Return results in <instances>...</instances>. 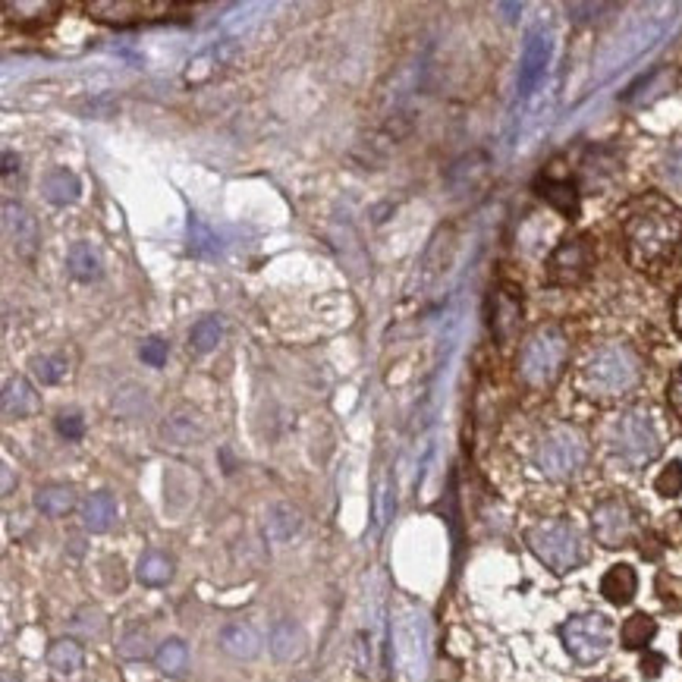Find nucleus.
<instances>
[{
    "label": "nucleus",
    "instance_id": "41",
    "mask_svg": "<svg viewBox=\"0 0 682 682\" xmlns=\"http://www.w3.org/2000/svg\"><path fill=\"white\" fill-rule=\"evenodd\" d=\"M679 651H682V639H679Z\"/></svg>",
    "mask_w": 682,
    "mask_h": 682
},
{
    "label": "nucleus",
    "instance_id": "5",
    "mask_svg": "<svg viewBox=\"0 0 682 682\" xmlns=\"http://www.w3.org/2000/svg\"><path fill=\"white\" fill-rule=\"evenodd\" d=\"M588 459V443L579 428L557 425L541 437L538 450H535V462L547 478H569L575 475Z\"/></svg>",
    "mask_w": 682,
    "mask_h": 682
},
{
    "label": "nucleus",
    "instance_id": "27",
    "mask_svg": "<svg viewBox=\"0 0 682 682\" xmlns=\"http://www.w3.org/2000/svg\"><path fill=\"white\" fill-rule=\"evenodd\" d=\"M223 340V321L217 315L211 317H202L198 324H192L189 330V349L198 355L211 353V349H217V343Z\"/></svg>",
    "mask_w": 682,
    "mask_h": 682
},
{
    "label": "nucleus",
    "instance_id": "16",
    "mask_svg": "<svg viewBox=\"0 0 682 682\" xmlns=\"http://www.w3.org/2000/svg\"><path fill=\"white\" fill-rule=\"evenodd\" d=\"M85 664V651L79 641L72 639H57L54 645L48 648V667L54 670L57 679H76L82 673Z\"/></svg>",
    "mask_w": 682,
    "mask_h": 682
},
{
    "label": "nucleus",
    "instance_id": "11",
    "mask_svg": "<svg viewBox=\"0 0 682 682\" xmlns=\"http://www.w3.org/2000/svg\"><path fill=\"white\" fill-rule=\"evenodd\" d=\"M547 61H551V35H547L545 25H538V29L528 35L526 54H522V70H519V89L522 91L535 89V82L545 76Z\"/></svg>",
    "mask_w": 682,
    "mask_h": 682
},
{
    "label": "nucleus",
    "instance_id": "3",
    "mask_svg": "<svg viewBox=\"0 0 682 682\" xmlns=\"http://www.w3.org/2000/svg\"><path fill=\"white\" fill-rule=\"evenodd\" d=\"M569 355V340L557 324H545L526 340L519 355V374L528 387L545 390L560 377Z\"/></svg>",
    "mask_w": 682,
    "mask_h": 682
},
{
    "label": "nucleus",
    "instance_id": "26",
    "mask_svg": "<svg viewBox=\"0 0 682 682\" xmlns=\"http://www.w3.org/2000/svg\"><path fill=\"white\" fill-rule=\"evenodd\" d=\"M35 507L42 509L44 516H51V519H61V516H66L76 507V494L66 485H48L35 494Z\"/></svg>",
    "mask_w": 682,
    "mask_h": 682
},
{
    "label": "nucleus",
    "instance_id": "22",
    "mask_svg": "<svg viewBox=\"0 0 682 682\" xmlns=\"http://www.w3.org/2000/svg\"><path fill=\"white\" fill-rule=\"evenodd\" d=\"M82 522L89 532H108L117 522V500L108 491L91 494L82 507Z\"/></svg>",
    "mask_w": 682,
    "mask_h": 682
},
{
    "label": "nucleus",
    "instance_id": "39",
    "mask_svg": "<svg viewBox=\"0 0 682 682\" xmlns=\"http://www.w3.org/2000/svg\"><path fill=\"white\" fill-rule=\"evenodd\" d=\"M13 164H16V161H13V155H10V151H6V155H4V176H10L13 170H16V167H13Z\"/></svg>",
    "mask_w": 682,
    "mask_h": 682
},
{
    "label": "nucleus",
    "instance_id": "40",
    "mask_svg": "<svg viewBox=\"0 0 682 682\" xmlns=\"http://www.w3.org/2000/svg\"><path fill=\"white\" fill-rule=\"evenodd\" d=\"M13 488V478H10V466H4V494H10Z\"/></svg>",
    "mask_w": 682,
    "mask_h": 682
},
{
    "label": "nucleus",
    "instance_id": "2",
    "mask_svg": "<svg viewBox=\"0 0 682 682\" xmlns=\"http://www.w3.org/2000/svg\"><path fill=\"white\" fill-rule=\"evenodd\" d=\"M641 381V359L626 343L598 349L582 368V390L594 400H617Z\"/></svg>",
    "mask_w": 682,
    "mask_h": 682
},
{
    "label": "nucleus",
    "instance_id": "6",
    "mask_svg": "<svg viewBox=\"0 0 682 682\" xmlns=\"http://www.w3.org/2000/svg\"><path fill=\"white\" fill-rule=\"evenodd\" d=\"M611 447L629 466H645V462H651L654 456L660 453V437H658V428H654L651 415L641 412V409L622 412L611 428Z\"/></svg>",
    "mask_w": 682,
    "mask_h": 682
},
{
    "label": "nucleus",
    "instance_id": "35",
    "mask_svg": "<svg viewBox=\"0 0 682 682\" xmlns=\"http://www.w3.org/2000/svg\"><path fill=\"white\" fill-rule=\"evenodd\" d=\"M57 431H61V437H66V440H79V437L85 434V422L79 412H63L61 419H57Z\"/></svg>",
    "mask_w": 682,
    "mask_h": 682
},
{
    "label": "nucleus",
    "instance_id": "28",
    "mask_svg": "<svg viewBox=\"0 0 682 682\" xmlns=\"http://www.w3.org/2000/svg\"><path fill=\"white\" fill-rule=\"evenodd\" d=\"M189 251L195 258H217L221 255V236L202 221V217H189Z\"/></svg>",
    "mask_w": 682,
    "mask_h": 682
},
{
    "label": "nucleus",
    "instance_id": "21",
    "mask_svg": "<svg viewBox=\"0 0 682 682\" xmlns=\"http://www.w3.org/2000/svg\"><path fill=\"white\" fill-rule=\"evenodd\" d=\"M42 195L48 198L51 204H72L79 195H82V183L72 170L66 167H54L42 176Z\"/></svg>",
    "mask_w": 682,
    "mask_h": 682
},
{
    "label": "nucleus",
    "instance_id": "34",
    "mask_svg": "<svg viewBox=\"0 0 682 682\" xmlns=\"http://www.w3.org/2000/svg\"><path fill=\"white\" fill-rule=\"evenodd\" d=\"M167 353H170V346H167V340H161V336H151V340H145L142 343V362L145 365H151V368H161L164 362H167Z\"/></svg>",
    "mask_w": 682,
    "mask_h": 682
},
{
    "label": "nucleus",
    "instance_id": "14",
    "mask_svg": "<svg viewBox=\"0 0 682 682\" xmlns=\"http://www.w3.org/2000/svg\"><path fill=\"white\" fill-rule=\"evenodd\" d=\"M635 592H639V575H635V569L629 566V563L611 566L604 573V579H601V594H604V601H611L613 607H626L629 601L635 598Z\"/></svg>",
    "mask_w": 682,
    "mask_h": 682
},
{
    "label": "nucleus",
    "instance_id": "12",
    "mask_svg": "<svg viewBox=\"0 0 682 682\" xmlns=\"http://www.w3.org/2000/svg\"><path fill=\"white\" fill-rule=\"evenodd\" d=\"M522 321V299L513 289H497L491 299V330L497 343H509Z\"/></svg>",
    "mask_w": 682,
    "mask_h": 682
},
{
    "label": "nucleus",
    "instance_id": "38",
    "mask_svg": "<svg viewBox=\"0 0 682 682\" xmlns=\"http://www.w3.org/2000/svg\"><path fill=\"white\" fill-rule=\"evenodd\" d=\"M670 406H673V412L682 419V368L673 374V381H670Z\"/></svg>",
    "mask_w": 682,
    "mask_h": 682
},
{
    "label": "nucleus",
    "instance_id": "9",
    "mask_svg": "<svg viewBox=\"0 0 682 682\" xmlns=\"http://www.w3.org/2000/svg\"><path fill=\"white\" fill-rule=\"evenodd\" d=\"M592 528H594V538H598L604 547H622L629 538H632V528H635L632 509H629V503H622V500L598 503L592 513Z\"/></svg>",
    "mask_w": 682,
    "mask_h": 682
},
{
    "label": "nucleus",
    "instance_id": "13",
    "mask_svg": "<svg viewBox=\"0 0 682 682\" xmlns=\"http://www.w3.org/2000/svg\"><path fill=\"white\" fill-rule=\"evenodd\" d=\"M535 189H538V195L545 198L547 204H554L563 217H569V221L579 217V186H575L569 176L545 174L538 183H535Z\"/></svg>",
    "mask_w": 682,
    "mask_h": 682
},
{
    "label": "nucleus",
    "instance_id": "23",
    "mask_svg": "<svg viewBox=\"0 0 682 682\" xmlns=\"http://www.w3.org/2000/svg\"><path fill=\"white\" fill-rule=\"evenodd\" d=\"M66 268H70V274L76 280L91 283L101 277V258H98L91 242H72L70 251H66Z\"/></svg>",
    "mask_w": 682,
    "mask_h": 682
},
{
    "label": "nucleus",
    "instance_id": "30",
    "mask_svg": "<svg viewBox=\"0 0 682 682\" xmlns=\"http://www.w3.org/2000/svg\"><path fill=\"white\" fill-rule=\"evenodd\" d=\"M136 575H138V582H142V585H151V588L167 585V582H170V575H174V563H170L167 557H164V554L148 551L142 560H138Z\"/></svg>",
    "mask_w": 682,
    "mask_h": 682
},
{
    "label": "nucleus",
    "instance_id": "31",
    "mask_svg": "<svg viewBox=\"0 0 682 682\" xmlns=\"http://www.w3.org/2000/svg\"><path fill=\"white\" fill-rule=\"evenodd\" d=\"M32 374L38 384H61L70 374V359L63 353L38 355V359H32Z\"/></svg>",
    "mask_w": 682,
    "mask_h": 682
},
{
    "label": "nucleus",
    "instance_id": "15",
    "mask_svg": "<svg viewBox=\"0 0 682 682\" xmlns=\"http://www.w3.org/2000/svg\"><path fill=\"white\" fill-rule=\"evenodd\" d=\"M89 13L104 23H132V19H145L148 13H167L164 4H126V0H98L89 4Z\"/></svg>",
    "mask_w": 682,
    "mask_h": 682
},
{
    "label": "nucleus",
    "instance_id": "17",
    "mask_svg": "<svg viewBox=\"0 0 682 682\" xmlns=\"http://www.w3.org/2000/svg\"><path fill=\"white\" fill-rule=\"evenodd\" d=\"M221 648L236 660H251L261 651V635H258L249 622H230L221 632Z\"/></svg>",
    "mask_w": 682,
    "mask_h": 682
},
{
    "label": "nucleus",
    "instance_id": "36",
    "mask_svg": "<svg viewBox=\"0 0 682 682\" xmlns=\"http://www.w3.org/2000/svg\"><path fill=\"white\" fill-rule=\"evenodd\" d=\"M664 176L673 186H682V145H673L664 157Z\"/></svg>",
    "mask_w": 682,
    "mask_h": 682
},
{
    "label": "nucleus",
    "instance_id": "32",
    "mask_svg": "<svg viewBox=\"0 0 682 682\" xmlns=\"http://www.w3.org/2000/svg\"><path fill=\"white\" fill-rule=\"evenodd\" d=\"M654 491H658L660 497H679L682 494V462L679 459L667 462L664 472L654 478Z\"/></svg>",
    "mask_w": 682,
    "mask_h": 682
},
{
    "label": "nucleus",
    "instance_id": "7",
    "mask_svg": "<svg viewBox=\"0 0 682 682\" xmlns=\"http://www.w3.org/2000/svg\"><path fill=\"white\" fill-rule=\"evenodd\" d=\"M560 639L566 645L569 658L579 664H594L611 651L613 622L604 613H579L560 626Z\"/></svg>",
    "mask_w": 682,
    "mask_h": 682
},
{
    "label": "nucleus",
    "instance_id": "4",
    "mask_svg": "<svg viewBox=\"0 0 682 682\" xmlns=\"http://www.w3.org/2000/svg\"><path fill=\"white\" fill-rule=\"evenodd\" d=\"M526 545L532 547V554L545 563L547 569H554L557 575L573 573L575 566H582L585 560V545L582 535L569 522H541V526L528 528Z\"/></svg>",
    "mask_w": 682,
    "mask_h": 682
},
{
    "label": "nucleus",
    "instance_id": "20",
    "mask_svg": "<svg viewBox=\"0 0 682 682\" xmlns=\"http://www.w3.org/2000/svg\"><path fill=\"white\" fill-rule=\"evenodd\" d=\"M270 654L277 660H299L306 651V632L293 620H280L270 629Z\"/></svg>",
    "mask_w": 682,
    "mask_h": 682
},
{
    "label": "nucleus",
    "instance_id": "37",
    "mask_svg": "<svg viewBox=\"0 0 682 682\" xmlns=\"http://www.w3.org/2000/svg\"><path fill=\"white\" fill-rule=\"evenodd\" d=\"M660 670H664V658H660V654H645V658H641V673H645L648 679H658Z\"/></svg>",
    "mask_w": 682,
    "mask_h": 682
},
{
    "label": "nucleus",
    "instance_id": "18",
    "mask_svg": "<svg viewBox=\"0 0 682 682\" xmlns=\"http://www.w3.org/2000/svg\"><path fill=\"white\" fill-rule=\"evenodd\" d=\"M264 532H268V538L274 541V545H287V541H293L296 535L302 532L299 509L289 507V503H274V507L268 509V519H264Z\"/></svg>",
    "mask_w": 682,
    "mask_h": 682
},
{
    "label": "nucleus",
    "instance_id": "25",
    "mask_svg": "<svg viewBox=\"0 0 682 682\" xmlns=\"http://www.w3.org/2000/svg\"><path fill=\"white\" fill-rule=\"evenodd\" d=\"M673 79H677V72L667 70V66H660V70H654L651 76H645L639 85H632L626 95L629 104H645V101H654V98H660L664 91H670Z\"/></svg>",
    "mask_w": 682,
    "mask_h": 682
},
{
    "label": "nucleus",
    "instance_id": "29",
    "mask_svg": "<svg viewBox=\"0 0 682 682\" xmlns=\"http://www.w3.org/2000/svg\"><path fill=\"white\" fill-rule=\"evenodd\" d=\"M155 664H157V670L167 673V677H183V673H186V667H189V648H186V641L167 639L161 648H157Z\"/></svg>",
    "mask_w": 682,
    "mask_h": 682
},
{
    "label": "nucleus",
    "instance_id": "8",
    "mask_svg": "<svg viewBox=\"0 0 682 682\" xmlns=\"http://www.w3.org/2000/svg\"><path fill=\"white\" fill-rule=\"evenodd\" d=\"M592 268H594L592 236H569L547 258V280L554 287H579L592 274Z\"/></svg>",
    "mask_w": 682,
    "mask_h": 682
},
{
    "label": "nucleus",
    "instance_id": "1",
    "mask_svg": "<svg viewBox=\"0 0 682 682\" xmlns=\"http://www.w3.org/2000/svg\"><path fill=\"white\" fill-rule=\"evenodd\" d=\"M622 249L635 270L660 274L682 255V211L664 195H641L622 217Z\"/></svg>",
    "mask_w": 682,
    "mask_h": 682
},
{
    "label": "nucleus",
    "instance_id": "24",
    "mask_svg": "<svg viewBox=\"0 0 682 682\" xmlns=\"http://www.w3.org/2000/svg\"><path fill=\"white\" fill-rule=\"evenodd\" d=\"M654 635H658V622L648 617V613H632L620 629V641L626 651H641V648H648L654 641Z\"/></svg>",
    "mask_w": 682,
    "mask_h": 682
},
{
    "label": "nucleus",
    "instance_id": "33",
    "mask_svg": "<svg viewBox=\"0 0 682 682\" xmlns=\"http://www.w3.org/2000/svg\"><path fill=\"white\" fill-rule=\"evenodd\" d=\"M120 654L123 658H145V654H148V632L129 629L120 639Z\"/></svg>",
    "mask_w": 682,
    "mask_h": 682
},
{
    "label": "nucleus",
    "instance_id": "19",
    "mask_svg": "<svg viewBox=\"0 0 682 682\" xmlns=\"http://www.w3.org/2000/svg\"><path fill=\"white\" fill-rule=\"evenodd\" d=\"M0 406H4V419H29L38 412V393L32 390L29 381L13 377V381H6Z\"/></svg>",
    "mask_w": 682,
    "mask_h": 682
},
{
    "label": "nucleus",
    "instance_id": "10",
    "mask_svg": "<svg viewBox=\"0 0 682 682\" xmlns=\"http://www.w3.org/2000/svg\"><path fill=\"white\" fill-rule=\"evenodd\" d=\"M4 233L6 240H10V246L16 249V255L29 258L38 246V223L23 204H13V202L4 204Z\"/></svg>",
    "mask_w": 682,
    "mask_h": 682
}]
</instances>
